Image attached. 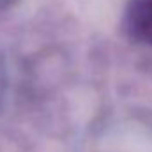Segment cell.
<instances>
[{"mask_svg": "<svg viewBox=\"0 0 152 152\" xmlns=\"http://www.w3.org/2000/svg\"><path fill=\"white\" fill-rule=\"evenodd\" d=\"M126 28L131 37L152 46V0H129Z\"/></svg>", "mask_w": 152, "mask_h": 152, "instance_id": "6da1fadb", "label": "cell"}]
</instances>
